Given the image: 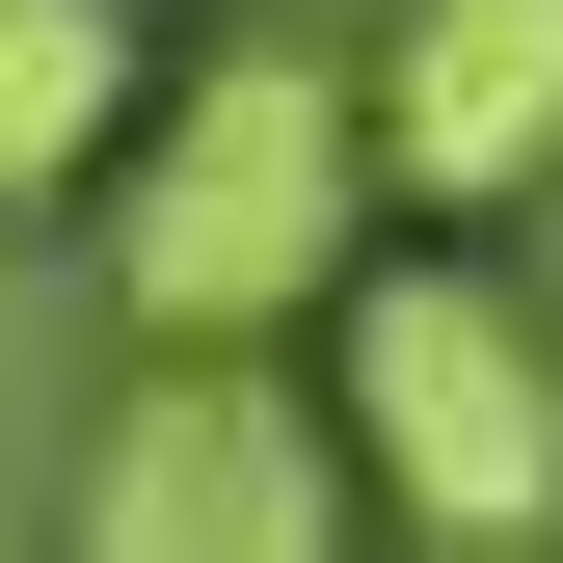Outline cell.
Listing matches in <instances>:
<instances>
[{
	"instance_id": "1",
	"label": "cell",
	"mask_w": 563,
	"mask_h": 563,
	"mask_svg": "<svg viewBox=\"0 0 563 563\" xmlns=\"http://www.w3.org/2000/svg\"><path fill=\"white\" fill-rule=\"evenodd\" d=\"M349 242H376V108L322 54H216V81H162L108 134V296H134V349H296Z\"/></svg>"
},
{
	"instance_id": "2",
	"label": "cell",
	"mask_w": 563,
	"mask_h": 563,
	"mask_svg": "<svg viewBox=\"0 0 563 563\" xmlns=\"http://www.w3.org/2000/svg\"><path fill=\"white\" fill-rule=\"evenodd\" d=\"M322 430H349V510H402L456 563L563 537V349L483 242H402V268L349 242L322 268Z\"/></svg>"
},
{
	"instance_id": "3",
	"label": "cell",
	"mask_w": 563,
	"mask_h": 563,
	"mask_svg": "<svg viewBox=\"0 0 563 563\" xmlns=\"http://www.w3.org/2000/svg\"><path fill=\"white\" fill-rule=\"evenodd\" d=\"M349 537V430L268 349H134V402L81 430V563H322Z\"/></svg>"
},
{
	"instance_id": "4",
	"label": "cell",
	"mask_w": 563,
	"mask_h": 563,
	"mask_svg": "<svg viewBox=\"0 0 563 563\" xmlns=\"http://www.w3.org/2000/svg\"><path fill=\"white\" fill-rule=\"evenodd\" d=\"M349 108H376V188L510 216V188H563V0H402L349 54Z\"/></svg>"
},
{
	"instance_id": "5",
	"label": "cell",
	"mask_w": 563,
	"mask_h": 563,
	"mask_svg": "<svg viewBox=\"0 0 563 563\" xmlns=\"http://www.w3.org/2000/svg\"><path fill=\"white\" fill-rule=\"evenodd\" d=\"M134 134V0H0V216Z\"/></svg>"
}]
</instances>
